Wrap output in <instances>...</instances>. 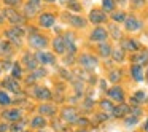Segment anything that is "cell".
<instances>
[{
  "mask_svg": "<svg viewBox=\"0 0 148 132\" xmlns=\"http://www.w3.org/2000/svg\"><path fill=\"white\" fill-rule=\"evenodd\" d=\"M78 64H80V67L84 68V70L92 72L94 68H97V65H99V61H97L96 56L89 54V53H83V54L78 56Z\"/></svg>",
  "mask_w": 148,
  "mask_h": 132,
  "instance_id": "6da1fadb",
  "label": "cell"
},
{
  "mask_svg": "<svg viewBox=\"0 0 148 132\" xmlns=\"http://www.w3.org/2000/svg\"><path fill=\"white\" fill-rule=\"evenodd\" d=\"M3 14H5V19H8L13 26H24V23H26V16H24L23 13H18V11L11 7L5 8Z\"/></svg>",
  "mask_w": 148,
  "mask_h": 132,
  "instance_id": "7a4b0ae2",
  "label": "cell"
},
{
  "mask_svg": "<svg viewBox=\"0 0 148 132\" xmlns=\"http://www.w3.org/2000/svg\"><path fill=\"white\" fill-rule=\"evenodd\" d=\"M29 45L35 49H45L48 46V38L42 34H38L37 30H32L29 35Z\"/></svg>",
  "mask_w": 148,
  "mask_h": 132,
  "instance_id": "3957f363",
  "label": "cell"
},
{
  "mask_svg": "<svg viewBox=\"0 0 148 132\" xmlns=\"http://www.w3.org/2000/svg\"><path fill=\"white\" fill-rule=\"evenodd\" d=\"M124 30L126 32H131V34H135V32H140L143 29V23H142L138 18H135L134 14H127L124 23Z\"/></svg>",
  "mask_w": 148,
  "mask_h": 132,
  "instance_id": "277c9868",
  "label": "cell"
},
{
  "mask_svg": "<svg viewBox=\"0 0 148 132\" xmlns=\"http://www.w3.org/2000/svg\"><path fill=\"white\" fill-rule=\"evenodd\" d=\"M108 30L107 29H103V27H100V26H96L94 27V30L91 32V35H89V40L92 43H103V42H108Z\"/></svg>",
  "mask_w": 148,
  "mask_h": 132,
  "instance_id": "5b68a950",
  "label": "cell"
},
{
  "mask_svg": "<svg viewBox=\"0 0 148 132\" xmlns=\"http://www.w3.org/2000/svg\"><path fill=\"white\" fill-rule=\"evenodd\" d=\"M107 96H108L110 100H113L115 103H121V102H126V94H124V89L118 84H115L113 88L107 89Z\"/></svg>",
  "mask_w": 148,
  "mask_h": 132,
  "instance_id": "8992f818",
  "label": "cell"
},
{
  "mask_svg": "<svg viewBox=\"0 0 148 132\" xmlns=\"http://www.w3.org/2000/svg\"><path fill=\"white\" fill-rule=\"evenodd\" d=\"M91 24L94 26H100V24L107 23V13L102 10V8H92L89 13V18H88Z\"/></svg>",
  "mask_w": 148,
  "mask_h": 132,
  "instance_id": "52a82bcc",
  "label": "cell"
},
{
  "mask_svg": "<svg viewBox=\"0 0 148 132\" xmlns=\"http://www.w3.org/2000/svg\"><path fill=\"white\" fill-rule=\"evenodd\" d=\"M24 35V30L21 29L19 26H14L11 27V29H8L7 32H5V37L8 38V42L13 43V45H21V37Z\"/></svg>",
  "mask_w": 148,
  "mask_h": 132,
  "instance_id": "ba28073f",
  "label": "cell"
},
{
  "mask_svg": "<svg viewBox=\"0 0 148 132\" xmlns=\"http://www.w3.org/2000/svg\"><path fill=\"white\" fill-rule=\"evenodd\" d=\"M62 115L61 118L64 119L67 124H75V122L78 121V118H80V115H78V111L73 108V107H65V108H62Z\"/></svg>",
  "mask_w": 148,
  "mask_h": 132,
  "instance_id": "9c48e42d",
  "label": "cell"
},
{
  "mask_svg": "<svg viewBox=\"0 0 148 132\" xmlns=\"http://www.w3.org/2000/svg\"><path fill=\"white\" fill-rule=\"evenodd\" d=\"M131 62L132 64H138V65H148V49L140 48L138 51L132 53Z\"/></svg>",
  "mask_w": 148,
  "mask_h": 132,
  "instance_id": "30bf717a",
  "label": "cell"
},
{
  "mask_svg": "<svg viewBox=\"0 0 148 132\" xmlns=\"http://www.w3.org/2000/svg\"><path fill=\"white\" fill-rule=\"evenodd\" d=\"M121 48L124 49L126 53H135V51H138V49L142 48V45L137 42L135 38H123L121 40Z\"/></svg>",
  "mask_w": 148,
  "mask_h": 132,
  "instance_id": "8fae6325",
  "label": "cell"
},
{
  "mask_svg": "<svg viewBox=\"0 0 148 132\" xmlns=\"http://www.w3.org/2000/svg\"><path fill=\"white\" fill-rule=\"evenodd\" d=\"M65 19H67V23L70 24L72 27H75V29H84V27L88 26V19H84L80 14H70V16H65Z\"/></svg>",
  "mask_w": 148,
  "mask_h": 132,
  "instance_id": "7c38bea8",
  "label": "cell"
},
{
  "mask_svg": "<svg viewBox=\"0 0 148 132\" xmlns=\"http://www.w3.org/2000/svg\"><path fill=\"white\" fill-rule=\"evenodd\" d=\"M129 113H131V105L126 103V102H121V103H116V105H115V110H113V115L112 116L124 119Z\"/></svg>",
  "mask_w": 148,
  "mask_h": 132,
  "instance_id": "4fadbf2b",
  "label": "cell"
},
{
  "mask_svg": "<svg viewBox=\"0 0 148 132\" xmlns=\"http://www.w3.org/2000/svg\"><path fill=\"white\" fill-rule=\"evenodd\" d=\"M35 57L40 64L43 65H48V64H54L56 62V56L49 51H37L35 53Z\"/></svg>",
  "mask_w": 148,
  "mask_h": 132,
  "instance_id": "5bb4252c",
  "label": "cell"
},
{
  "mask_svg": "<svg viewBox=\"0 0 148 132\" xmlns=\"http://www.w3.org/2000/svg\"><path fill=\"white\" fill-rule=\"evenodd\" d=\"M56 23V16L53 13H42L38 18V24L40 27H43V29H49V27H53Z\"/></svg>",
  "mask_w": 148,
  "mask_h": 132,
  "instance_id": "9a60e30c",
  "label": "cell"
},
{
  "mask_svg": "<svg viewBox=\"0 0 148 132\" xmlns=\"http://www.w3.org/2000/svg\"><path fill=\"white\" fill-rule=\"evenodd\" d=\"M131 77L134 81L140 83V81L145 80V70H143V65H138V64H131Z\"/></svg>",
  "mask_w": 148,
  "mask_h": 132,
  "instance_id": "2e32d148",
  "label": "cell"
},
{
  "mask_svg": "<svg viewBox=\"0 0 148 132\" xmlns=\"http://www.w3.org/2000/svg\"><path fill=\"white\" fill-rule=\"evenodd\" d=\"M2 86L5 88V89H10L11 92H21V86H19V80H16V78L13 77H8L5 78L3 81H2Z\"/></svg>",
  "mask_w": 148,
  "mask_h": 132,
  "instance_id": "e0dca14e",
  "label": "cell"
},
{
  "mask_svg": "<svg viewBox=\"0 0 148 132\" xmlns=\"http://www.w3.org/2000/svg\"><path fill=\"white\" fill-rule=\"evenodd\" d=\"M34 96L37 97L38 100H43V102H48V100H51L53 99V94H51V91L48 89V88H43V86H37V88H34Z\"/></svg>",
  "mask_w": 148,
  "mask_h": 132,
  "instance_id": "ac0fdd59",
  "label": "cell"
},
{
  "mask_svg": "<svg viewBox=\"0 0 148 132\" xmlns=\"http://www.w3.org/2000/svg\"><path fill=\"white\" fill-rule=\"evenodd\" d=\"M53 49H54V53H56V54H59V56H62V54L67 53V45H65L64 37L58 35L54 40H53Z\"/></svg>",
  "mask_w": 148,
  "mask_h": 132,
  "instance_id": "d6986e66",
  "label": "cell"
},
{
  "mask_svg": "<svg viewBox=\"0 0 148 132\" xmlns=\"http://www.w3.org/2000/svg\"><path fill=\"white\" fill-rule=\"evenodd\" d=\"M23 64L26 65L27 70L34 72L35 68H38V64H40V62L37 61L35 54H30V53H27V54H24V57H23Z\"/></svg>",
  "mask_w": 148,
  "mask_h": 132,
  "instance_id": "ffe728a7",
  "label": "cell"
},
{
  "mask_svg": "<svg viewBox=\"0 0 148 132\" xmlns=\"http://www.w3.org/2000/svg\"><path fill=\"white\" fill-rule=\"evenodd\" d=\"M108 37L113 40H116V42H121L123 40V29L118 26V23H112L108 26Z\"/></svg>",
  "mask_w": 148,
  "mask_h": 132,
  "instance_id": "44dd1931",
  "label": "cell"
},
{
  "mask_svg": "<svg viewBox=\"0 0 148 132\" xmlns=\"http://www.w3.org/2000/svg\"><path fill=\"white\" fill-rule=\"evenodd\" d=\"M112 53H113V46L110 45L108 42H103V43H99V45H97V54H99L100 57L107 59V57L112 56Z\"/></svg>",
  "mask_w": 148,
  "mask_h": 132,
  "instance_id": "7402d4cb",
  "label": "cell"
},
{
  "mask_svg": "<svg viewBox=\"0 0 148 132\" xmlns=\"http://www.w3.org/2000/svg\"><path fill=\"white\" fill-rule=\"evenodd\" d=\"M21 116H23V113H21V110H18V108H13V110H7V111H3V119H7V121L18 122V121L21 119Z\"/></svg>",
  "mask_w": 148,
  "mask_h": 132,
  "instance_id": "603a6c76",
  "label": "cell"
},
{
  "mask_svg": "<svg viewBox=\"0 0 148 132\" xmlns=\"http://www.w3.org/2000/svg\"><path fill=\"white\" fill-rule=\"evenodd\" d=\"M107 80H108L112 84H118L119 81L123 80V70H121V68H112V70L108 72Z\"/></svg>",
  "mask_w": 148,
  "mask_h": 132,
  "instance_id": "cb8c5ba5",
  "label": "cell"
},
{
  "mask_svg": "<svg viewBox=\"0 0 148 132\" xmlns=\"http://www.w3.org/2000/svg\"><path fill=\"white\" fill-rule=\"evenodd\" d=\"M115 105L116 103L113 102H110V99H102L99 102V107H100V110H102L103 113H107V115H113V110H115Z\"/></svg>",
  "mask_w": 148,
  "mask_h": 132,
  "instance_id": "d4e9b609",
  "label": "cell"
},
{
  "mask_svg": "<svg viewBox=\"0 0 148 132\" xmlns=\"http://www.w3.org/2000/svg\"><path fill=\"white\" fill-rule=\"evenodd\" d=\"M38 113L43 116H54L56 115V107L51 105V103H48V102H45L38 107Z\"/></svg>",
  "mask_w": 148,
  "mask_h": 132,
  "instance_id": "484cf974",
  "label": "cell"
},
{
  "mask_svg": "<svg viewBox=\"0 0 148 132\" xmlns=\"http://www.w3.org/2000/svg\"><path fill=\"white\" fill-rule=\"evenodd\" d=\"M13 54V46L8 40H3V42H0V56H3V57H10Z\"/></svg>",
  "mask_w": 148,
  "mask_h": 132,
  "instance_id": "4316f807",
  "label": "cell"
},
{
  "mask_svg": "<svg viewBox=\"0 0 148 132\" xmlns=\"http://www.w3.org/2000/svg\"><path fill=\"white\" fill-rule=\"evenodd\" d=\"M45 126H46V119H45V116H43V115L34 116L32 121H30V127H32V129H38V131H42Z\"/></svg>",
  "mask_w": 148,
  "mask_h": 132,
  "instance_id": "83f0119b",
  "label": "cell"
},
{
  "mask_svg": "<svg viewBox=\"0 0 148 132\" xmlns=\"http://www.w3.org/2000/svg\"><path fill=\"white\" fill-rule=\"evenodd\" d=\"M126 18H127V13L126 11H123V10H115L112 13V19H113V23H118V24H123L126 21Z\"/></svg>",
  "mask_w": 148,
  "mask_h": 132,
  "instance_id": "f1b7e54d",
  "label": "cell"
},
{
  "mask_svg": "<svg viewBox=\"0 0 148 132\" xmlns=\"http://www.w3.org/2000/svg\"><path fill=\"white\" fill-rule=\"evenodd\" d=\"M38 10H40L38 7H35V5H32V3H29V2H27V3L24 5L23 14L26 18H32V16H35V14H37V11H38Z\"/></svg>",
  "mask_w": 148,
  "mask_h": 132,
  "instance_id": "f546056e",
  "label": "cell"
},
{
  "mask_svg": "<svg viewBox=\"0 0 148 132\" xmlns=\"http://www.w3.org/2000/svg\"><path fill=\"white\" fill-rule=\"evenodd\" d=\"M112 57L115 62H123L126 59V51L119 46V48H113V53H112Z\"/></svg>",
  "mask_w": 148,
  "mask_h": 132,
  "instance_id": "4dcf8cb0",
  "label": "cell"
},
{
  "mask_svg": "<svg viewBox=\"0 0 148 132\" xmlns=\"http://www.w3.org/2000/svg\"><path fill=\"white\" fill-rule=\"evenodd\" d=\"M116 0H102V10L105 13H113L116 10Z\"/></svg>",
  "mask_w": 148,
  "mask_h": 132,
  "instance_id": "1f68e13d",
  "label": "cell"
},
{
  "mask_svg": "<svg viewBox=\"0 0 148 132\" xmlns=\"http://www.w3.org/2000/svg\"><path fill=\"white\" fill-rule=\"evenodd\" d=\"M67 8L72 11V13H80L83 7H81L80 0H69V2H67Z\"/></svg>",
  "mask_w": 148,
  "mask_h": 132,
  "instance_id": "d6a6232c",
  "label": "cell"
},
{
  "mask_svg": "<svg viewBox=\"0 0 148 132\" xmlns=\"http://www.w3.org/2000/svg\"><path fill=\"white\" fill-rule=\"evenodd\" d=\"M21 75H23V68H21V64H19V62H14L13 67H11V77L16 78V80H19Z\"/></svg>",
  "mask_w": 148,
  "mask_h": 132,
  "instance_id": "836d02e7",
  "label": "cell"
},
{
  "mask_svg": "<svg viewBox=\"0 0 148 132\" xmlns=\"http://www.w3.org/2000/svg\"><path fill=\"white\" fill-rule=\"evenodd\" d=\"M11 102H13V100H11V97L8 96L5 91L0 89V105H2V107H7V105H10Z\"/></svg>",
  "mask_w": 148,
  "mask_h": 132,
  "instance_id": "e575fe53",
  "label": "cell"
},
{
  "mask_svg": "<svg viewBox=\"0 0 148 132\" xmlns=\"http://www.w3.org/2000/svg\"><path fill=\"white\" fill-rule=\"evenodd\" d=\"M30 75H32L35 80H40V78H43L46 75V70H45V68H35V70H34Z\"/></svg>",
  "mask_w": 148,
  "mask_h": 132,
  "instance_id": "d590c367",
  "label": "cell"
},
{
  "mask_svg": "<svg viewBox=\"0 0 148 132\" xmlns=\"http://www.w3.org/2000/svg\"><path fill=\"white\" fill-rule=\"evenodd\" d=\"M19 3H21V0H5V5H7V7H11V8L18 7Z\"/></svg>",
  "mask_w": 148,
  "mask_h": 132,
  "instance_id": "8d00e7d4",
  "label": "cell"
},
{
  "mask_svg": "<svg viewBox=\"0 0 148 132\" xmlns=\"http://www.w3.org/2000/svg\"><path fill=\"white\" fill-rule=\"evenodd\" d=\"M11 67H13V64H11L8 59H5V61L2 62V70H10Z\"/></svg>",
  "mask_w": 148,
  "mask_h": 132,
  "instance_id": "74e56055",
  "label": "cell"
},
{
  "mask_svg": "<svg viewBox=\"0 0 148 132\" xmlns=\"http://www.w3.org/2000/svg\"><path fill=\"white\" fill-rule=\"evenodd\" d=\"M10 131L11 132H24V129H23V124H14L10 127Z\"/></svg>",
  "mask_w": 148,
  "mask_h": 132,
  "instance_id": "f35d334b",
  "label": "cell"
},
{
  "mask_svg": "<svg viewBox=\"0 0 148 132\" xmlns=\"http://www.w3.org/2000/svg\"><path fill=\"white\" fill-rule=\"evenodd\" d=\"M77 124H80V126H88V124H89V121H88L86 118H78Z\"/></svg>",
  "mask_w": 148,
  "mask_h": 132,
  "instance_id": "ab89813d",
  "label": "cell"
},
{
  "mask_svg": "<svg viewBox=\"0 0 148 132\" xmlns=\"http://www.w3.org/2000/svg\"><path fill=\"white\" fill-rule=\"evenodd\" d=\"M7 131H10V127H8V124H5V122H2V124H0V132H7Z\"/></svg>",
  "mask_w": 148,
  "mask_h": 132,
  "instance_id": "60d3db41",
  "label": "cell"
},
{
  "mask_svg": "<svg viewBox=\"0 0 148 132\" xmlns=\"http://www.w3.org/2000/svg\"><path fill=\"white\" fill-rule=\"evenodd\" d=\"M29 3H32V5H35V7L40 8V0H29Z\"/></svg>",
  "mask_w": 148,
  "mask_h": 132,
  "instance_id": "b9f144b4",
  "label": "cell"
},
{
  "mask_svg": "<svg viewBox=\"0 0 148 132\" xmlns=\"http://www.w3.org/2000/svg\"><path fill=\"white\" fill-rule=\"evenodd\" d=\"M143 132H148V119L145 121V124H143Z\"/></svg>",
  "mask_w": 148,
  "mask_h": 132,
  "instance_id": "7bdbcfd3",
  "label": "cell"
},
{
  "mask_svg": "<svg viewBox=\"0 0 148 132\" xmlns=\"http://www.w3.org/2000/svg\"><path fill=\"white\" fill-rule=\"evenodd\" d=\"M145 80L148 81V67H147V70H145Z\"/></svg>",
  "mask_w": 148,
  "mask_h": 132,
  "instance_id": "ee69618b",
  "label": "cell"
},
{
  "mask_svg": "<svg viewBox=\"0 0 148 132\" xmlns=\"http://www.w3.org/2000/svg\"><path fill=\"white\" fill-rule=\"evenodd\" d=\"M43 2H46V3H54L56 0H43Z\"/></svg>",
  "mask_w": 148,
  "mask_h": 132,
  "instance_id": "f6af8a7d",
  "label": "cell"
},
{
  "mask_svg": "<svg viewBox=\"0 0 148 132\" xmlns=\"http://www.w3.org/2000/svg\"><path fill=\"white\" fill-rule=\"evenodd\" d=\"M58 2H59V3H65V5H67L69 0H58Z\"/></svg>",
  "mask_w": 148,
  "mask_h": 132,
  "instance_id": "bcb514c9",
  "label": "cell"
},
{
  "mask_svg": "<svg viewBox=\"0 0 148 132\" xmlns=\"http://www.w3.org/2000/svg\"><path fill=\"white\" fill-rule=\"evenodd\" d=\"M0 72H2V65H0Z\"/></svg>",
  "mask_w": 148,
  "mask_h": 132,
  "instance_id": "7dc6e473",
  "label": "cell"
},
{
  "mask_svg": "<svg viewBox=\"0 0 148 132\" xmlns=\"http://www.w3.org/2000/svg\"><path fill=\"white\" fill-rule=\"evenodd\" d=\"M24 132H29V131H24Z\"/></svg>",
  "mask_w": 148,
  "mask_h": 132,
  "instance_id": "c3c4849f",
  "label": "cell"
},
{
  "mask_svg": "<svg viewBox=\"0 0 148 132\" xmlns=\"http://www.w3.org/2000/svg\"><path fill=\"white\" fill-rule=\"evenodd\" d=\"M40 132H43V131H40Z\"/></svg>",
  "mask_w": 148,
  "mask_h": 132,
  "instance_id": "681fc988",
  "label": "cell"
}]
</instances>
